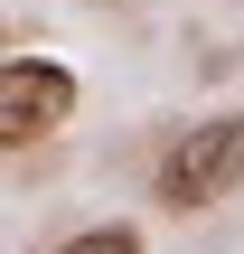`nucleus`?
<instances>
[{
    "mask_svg": "<svg viewBox=\"0 0 244 254\" xmlns=\"http://www.w3.org/2000/svg\"><path fill=\"white\" fill-rule=\"evenodd\" d=\"M160 207L169 217H207V207H226L244 189V104H226V113H207V123H188L169 151H160Z\"/></svg>",
    "mask_w": 244,
    "mask_h": 254,
    "instance_id": "nucleus-1",
    "label": "nucleus"
},
{
    "mask_svg": "<svg viewBox=\"0 0 244 254\" xmlns=\"http://www.w3.org/2000/svg\"><path fill=\"white\" fill-rule=\"evenodd\" d=\"M75 66L66 57H0V151H38L75 123Z\"/></svg>",
    "mask_w": 244,
    "mask_h": 254,
    "instance_id": "nucleus-2",
    "label": "nucleus"
},
{
    "mask_svg": "<svg viewBox=\"0 0 244 254\" xmlns=\"http://www.w3.org/2000/svg\"><path fill=\"white\" fill-rule=\"evenodd\" d=\"M47 254H150V245H141V226H122V217H103V226H75V236H56Z\"/></svg>",
    "mask_w": 244,
    "mask_h": 254,
    "instance_id": "nucleus-3",
    "label": "nucleus"
},
{
    "mask_svg": "<svg viewBox=\"0 0 244 254\" xmlns=\"http://www.w3.org/2000/svg\"><path fill=\"white\" fill-rule=\"evenodd\" d=\"M85 9H122V0H85Z\"/></svg>",
    "mask_w": 244,
    "mask_h": 254,
    "instance_id": "nucleus-4",
    "label": "nucleus"
}]
</instances>
